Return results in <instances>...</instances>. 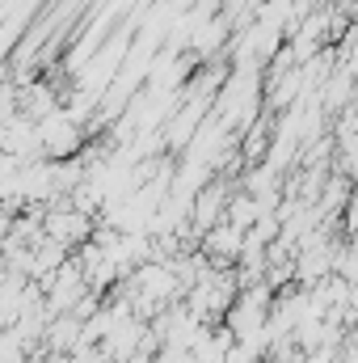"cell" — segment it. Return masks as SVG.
<instances>
[{
  "instance_id": "1",
  "label": "cell",
  "mask_w": 358,
  "mask_h": 363,
  "mask_svg": "<svg viewBox=\"0 0 358 363\" xmlns=\"http://www.w3.org/2000/svg\"><path fill=\"white\" fill-rule=\"evenodd\" d=\"M38 363H76V359H72V351H51V355H42Z\"/></svg>"
}]
</instances>
